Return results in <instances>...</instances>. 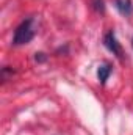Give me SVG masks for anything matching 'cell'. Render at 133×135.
I'll return each mask as SVG.
<instances>
[{
	"label": "cell",
	"mask_w": 133,
	"mask_h": 135,
	"mask_svg": "<svg viewBox=\"0 0 133 135\" xmlns=\"http://www.w3.org/2000/svg\"><path fill=\"white\" fill-rule=\"evenodd\" d=\"M34 60H36V61H45V60H47V57H45V54L39 52V54H36V55H34Z\"/></svg>",
	"instance_id": "6"
},
{
	"label": "cell",
	"mask_w": 133,
	"mask_h": 135,
	"mask_svg": "<svg viewBox=\"0 0 133 135\" xmlns=\"http://www.w3.org/2000/svg\"><path fill=\"white\" fill-rule=\"evenodd\" d=\"M33 17H28L25 21H22L13 35V44L14 46H24V44H28L32 39L34 38V27H33Z\"/></svg>",
	"instance_id": "1"
},
{
	"label": "cell",
	"mask_w": 133,
	"mask_h": 135,
	"mask_svg": "<svg viewBox=\"0 0 133 135\" xmlns=\"http://www.w3.org/2000/svg\"><path fill=\"white\" fill-rule=\"evenodd\" d=\"M103 44L113 55H116L117 58H122V47H121V44H119V41H117V38H116L113 30H110L103 36Z\"/></svg>",
	"instance_id": "2"
},
{
	"label": "cell",
	"mask_w": 133,
	"mask_h": 135,
	"mask_svg": "<svg viewBox=\"0 0 133 135\" xmlns=\"http://www.w3.org/2000/svg\"><path fill=\"white\" fill-rule=\"evenodd\" d=\"M111 72H113V66L110 63H102L99 66V69H97V77H99V82L102 85L108 80V77H110Z\"/></svg>",
	"instance_id": "4"
},
{
	"label": "cell",
	"mask_w": 133,
	"mask_h": 135,
	"mask_svg": "<svg viewBox=\"0 0 133 135\" xmlns=\"http://www.w3.org/2000/svg\"><path fill=\"white\" fill-rule=\"evenodd\" d=\"M116 9L124 14V16H132L133 14V3L132 0H114Z\"/></svg>",
	"instance_id": "3"
},
{
	"label": "cell",
	"mask_w": 133,
	"mask_h": 135,
	"mask_svg": "<svg viewBox=\"0 0 133 135\" xmlns=\"http://www.w3.org/2000/svg\"><path fill=\"white\" fill-rule=\"evenodd\" d=\"M91 6L94 8L96 13H103L105 11V2L103 0H91Z\"/></svg>",
	"instance_id": "5"
},
{
	"label": "cell",
	"mask_w": 133,
	"mask_h": 135,
	"mask_svg": "<svg viewBox=\"0 0 133 135\" xmlns=\"http://www.w3.org/2000/svg\"><path fill=\"white\" fill-rule=\"evenodd\" d=\"M132 47H133V38H132Z\"/></svg>",
	"instance_id": "7"
}]
</instances>
